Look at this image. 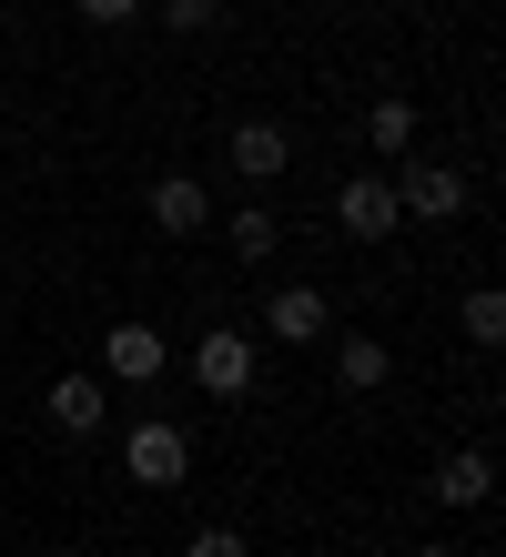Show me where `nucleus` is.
I'll return each instance as SVG.
<instances>
[{"mask_svg": "<svg viewBox=\"0 0 506 557\" xmlns=\"http://www.w3.org/2000/svg\"><path fill=\"white\" fill-rule=\"evenodd\" d=\"M324 345H334V375H345L355 396H375V385L395 375V345L385 335H324Z\"/></svg>", "mask_w": 506, "mask_h": 557, "instance_id": "11", "label": "nucleus"}, {"mask_svg": "<svg viewBox=\"0 0 506 557\" xmlns=\"http://www.w3.org/2000/svg\"><path fill=\"white\" fill-rule=\"evenodd\" d=\"M72 11H82L91 30H132V21H143V11H152V0H72Z\"/></svg>", "mask_w": 506, "mask_h": 557, "instance_id": "16", "label": "nucleus"}, {"mask_svg": "<svg viewBox=\"0 0 506 557\" xmlns=\"http://www.w3.org/2000/svg\"><path fill=\"white\" fill-rule=\"evenodd\" d=\"M416 557H466V547H446V537H435V547H416Z\"/></svg>", "mask_w": 506, "mask_h": 557, "instance_id": "18", "label": "nucleus"}, {"mask_svg": "<svg viewBox=\"0 0 506 557\" xmlns=\"http://www.w3.org/2000/svg\"><path fill=\"white\" fill-rule=\"evenodd\" d=\"M183 557H254V547H244V528H193Z\"/></svg>", "mask_w": 506, "mask_h": 557, "instance_id": "17", "label": "nucleus"}, {"mask_svg": "<svg viewBox=\"0 0 506 557\" xmlns=\"http://www.w3.org/2000/svg\"><path fill=\"white\" fill-rule=\"evenodd\" d=\"M425 497H435V507H456V517H466V507H486V497H496V456H486V446H456V456H435Z\"/></svg>", "mask_w": 506, "mask_h": 557, "instance_id": "7", "label": "nucleus"}, {"mask_svg": "<svg viewBox=\"0 0 506 557\" xmlns=\"http://www.w3.org/2000/svg\"><path fill=\"white\" fill-rule=\"evenodd\" d=\"M263 335H274V345H324L334 335V305H324L314 284H274V294H263Z\"/></svg>", "mask_w": 506, "mask_h": 557, "instance_id": "5", "label": "nucleus"}, {"mask_svg": "<svg viewBox=\"0 0 506 557\" xmlns=\"http://www.w3.org/2000/svg\"><path fill=\"white\" fill-rule=\"evenodd\" d=\"M152 21H162V30H213L223 0H152Z\"/></svg>", "mask_w": 506, "mask_h": 557, "instance_id": "15", "label": "nucleus"}, {"mask_svg": "<svg viewBox=\"0 0 506 557\" xmlns=\"http://www.w3.org/2000/svg\"><path fill=\"white\" fill-rule=\"evenodd\" d=\"M101 416H112V385L101 375H61L51 385V425L61 436H101Z\"/></svg>", "mask_w": 506, "mask_h": 557, "instance_id": "10", "label": "nucleus"}, {"mask_svg": "<svg viewBox=\"0 0 506 557\" xmlns=\"http://www.w3.org/2000/svg\"><path fill=\"white\" fill-rule=\"evenodd\" d=\"M365 152H385V162L416 152V102H395V91H385V102H365Z\"/></svg>", "mask_w": 506, "mask_h": 557, "instance_id": "12", "label": "nucleus"}, {"mask_svg": "<svg viewBox=\"0 0 506 557\" xmlns=\"http://www.w3.org/2000/svg\"><path fill=\"white\" fill-rule=\"evenodd\" d=\"M334 223H345L355 244H395V223H405V213H395V183H385V173H355L345 193H334Z\"/></svg>", "mask_w": 506, "mask_h": 557, "instance_id": "6", "label": "nucleus"}, {"mask_svg": "<svg viewBox=\"0 0 506 557\" xmlns=\"http://www.w3.org/2000/svg\"><path fill=\"white\" fill-rule=\"evenodd\" d=\"M162 366H173L162 324H112V335H101V385H152Z\"/></svg>", "mask_w": 506, "mask_h": 557, "instance_id": "4", "label": "nucleus"}, {"mask_svg": "<svg viewBox=\"0 0 506 557\" xmlns=\"http://www.w3.org/2000/svg\"><path fill=\"white\" fill-rule=\"evenodd\" d=\"M395 213L405 223H456L466 213V173H456V162H395Z\"/></svg>", "mask_w": 506, "mask_h": 557, "instance_id": "2", "label": "nucleus"}, {"mask_svg": "<svg viewBox=\"0 0 506 557\" xmlns=\"http://www.w3.org/2000/svg\"><path fill=\"white\" fill-rule=\"evenodd\" d=\"M193 385H202V396H254V335H244V324H202V335H193Z\"/></svg>", "mask_w": 506, "mask_h": 557, "instance_id": "1", "label": "nucleus"}, {"mask_svg": "<svg viewBox=\"0 0 506 557\" xmlns=\"http://www.w3.org/2000/svg\"><path fill=\"white\" fill-rule=\"evenodd\" d=\"M152 223H162L173 244H193L202 223H213V193H202L193 173H162V183H152Z\"/></svg>", "mask_w": 506, "mask_h": 557, "instance_id": "9", "label": "nucleus"}, {"mask_svg": "<svg viewBox=\"0 0 506 557\" xmlns=\"http://www.w3.org/2000/svg\"><path fill=\"white\" fill-rule=\"evenodd\" d=\"M456 335H466V345H506V294H496V284H477V294L456 305Z\"/></svg>", "mask_w": 506, "mask_h": 557, "instance_id": "14", "label": "nucleus"}, {"mask_svg": "<svg viewBox=\"0 0 506 557\" xmlns=\"http://www.w3.org/2000/svg\"><path fill=\"white\" fill-rule=\"evenodd\" d=\"M223 234H233V264H274V244H284V223L263 213V203H244V213L223 223Z\"/></svg>", "mask_w": 506, "mask_h": 557, "instance_id": "13", "label": "nucleus"}, {"mask_svg": "<svg viewBox=\"0 0 506 557\" xmlns=\"http://www.w3.org/2000/svg\"><path fill=\"white\" fill-rule=\"evenodd\" d=\"M183 467H193V436H183L173 416H143L122 436V476L132 486H183Z\"/></svg>", "mask_w": 506, "mask_h": 557, "instance_id": "3", "label": "nucleus"}, {"mask_svg": "<svg viewBox=\"0 0 506 557\" xmlns=\"http://www.w3.org/2000/svg\"><path fill=\"white\" fill-rule=\"evenodd\" d=\"M223 162H233V173H244V183H274L284 162H294V133H284L274 112H254V122H233V143H223Z\"/></svg>", "mask_w": 506, "mask_h": 557, "instance_id": "8", "label": "nucleus"}]
</instances>
